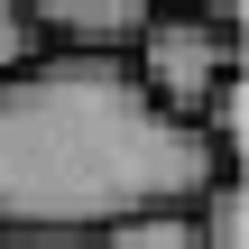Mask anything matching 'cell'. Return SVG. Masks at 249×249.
Returning <instances> with one entry per match:
<instances>
[{"instance_id": "cell-1", "label": "cell", "mask_w": 249, "mask_h": 249, "mask_svg": "<svg viewBox=\"0 0 249 249\" xmlns=\"http://www.w3.org/2000/svg\"><path fill=\"white\" fill-rule=\"evenodd\" d=\"M231 166L166 120L129 65L37 55L0 83V240H102L129 213L203 203Z\"/></svg>"}, {"instance_id": "cell-2", "label": "cell", "mask_w": 249, "mask_h": 249, "mask_svg": "<svg viewBox=\"0 0 249 249\" xmlns=\"http://www.w3.org/2000/svg\"><path fill=\"white\" fill-rule=\"evenodd\" d=\"M249 55H240V9H157L139 55H129V83L166 111V120H203L222 83H240Z\"/></svg>"}, {"instance_id": "cell-3", "label": "cell", "mask_w": 249, "mask_h": 249, "mask_svg": "<svg viewBox=\"0 0 249 249\" xmlns=\"http://www.w3.org/2000/svg\"><path fill=\"white\" fill-rule=\"evenodd\" d=\"M37 18V46L46 55H74V65H129L139 37H148V0H28Z\"/></svg>"}, {"instance_id": "cell-4", "label": "cell", "mask_w": 249, "mask_h": 249, "mask_svg": "<svg viewBox=\"0 0 249 249\" xmlns=\"http://www.w3.org/2000/svg\"><path fill=\"white\" fill-rule=\"evenodd\" d=\"M83 249H194V203H166V213H129V222H111L102 240Z\"/></svg>"}, {"instance_id": "cell-5", "label": "cell", "mask_w": 249, "mask_h": 249, "mask_svg": "<svg viewBox=\"0 0 249 249\" xmlns=\"http://www.w3.org/2000/svg\"><path fill=\"white\" fill-rule=\"evenodd\" d=\"M194 249H249V185L240 176H222L194 203Z\"/></svg>"}, {"instance_id": "cell-6", "label": "cell", "mask_w": 249, "mask_h": 249, "mask_svg": "<svg viewBox=\"0 0 249 249\" xmlns=\"http://www.w3.org/2000/svg\"><path fill=\"white\" fill-rule=\"evenodd\" d=\"M46 46H37V18H28V0H0V83L9 74H28Z\"/></svg>"}, {"instance_id": "cell-7", "label": "cell", "mask_w": 249, "mask_h": 249, "mask_svg": "<svg viewBox=\"0 0 249 249\" xmlns=\"http://www.w3.org/2000/svg\"><path fill=\"white\" fill-rule=\"evenodd\" d=\"M0 249H83V240H0Z\"/></svg>"}]
</instances>
